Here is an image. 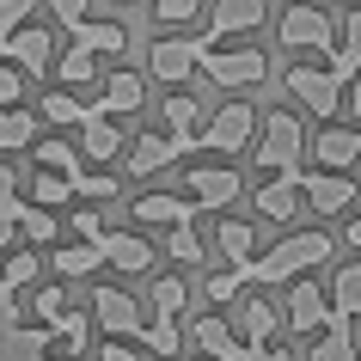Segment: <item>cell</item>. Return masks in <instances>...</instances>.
I'll list each match as a JSON object with an SVG mask.
<instances>
[{
	"mask_svg": "<svg viewBox=\"0 0 361 361\" xmlns=\"http://www.w3.org/2000/svg\"><path fill=\"white\" fill-rule=\"evenodd\" d=\"M331 251H337V239H331V233H288V239H276L269 251H257V257L245 264V282H264V288L300 282L306 269L331 264Z\"/></svg>",
	"mask_w": 361,
	"mask_h": 361,
	"instance_id": "obj_1",
	"label": "cell"
},
{
	"mask_svg": "<svg viewBox=\"0 0 361 361\" xmlns=\"http://www.w3.org/2000/svg\"><path fill=\"white\" fill-rule=\"evenodd\" d=\"M251 159L269 171V178H300L306 159V129L294 111H264L257 116V141H251Z\"/></svg>",
	"mask_w": 361,
	"mask_h": 361,
	"instance_id": "obj_2",
	"label": "cell"
},
{
	"mask_svg": "<svg viewBox=\"0 0 361 361\" xmlns=\"http://www.w3.org/2000/svg\"><path fill=\"white\" fill-rule=\"evenodd\" d=\"M276 37H282V49H294V56H319V61L337 56V19H331L324 6H306V0H294L282 19H276Z\"/></svg>",
	"mask_w": 361,
	"mask_h": 361,
	"instance_id": "obj_3",
	"label": "cell"
},
{
	"mask_svg": "<svg viewBox=\"0 0 361 361\" xmlns=\"http://www.w3.org/2000/svg\"><path fill=\"white\" fill-rule=\"evenodd\" d=\"M196 74H209L221 92H251V86H264L269 80V56L264 49H251V43H239V49H202V68Z\"/></svg>",
	"mask_w": 361,
	"mask_h": 361,
	"instance_id": "obj_4",
	"label": "cell"
},
{
	"mask_svg": "<svg viewBox=\"0 0 361 361\" xmlns=\"http://www.w3.org/2000/svg\"><path fill=\"white\" fill-rule=\"evenodd\" d=\"M202 49H209V43L190 37V31H166V37L147 43V74L159 80V86H171V92H184V80L202 68Z\"/></svg>",
	"mask_w": 361,
	"mask_h": 361,
	"instance_id": "obj_5",
	"label": "cell"
},
{
	"mask_svg": "<svg viewBox=\"0 0 361 361\" xmlns=\"http://www.w3.org/2000/svg\"><path fill=\"white\" fill-rule=\"evenodd\" d=\"M257 116H264V111H251L245 98H227V104L202 123V153H214V159L245 153L251 141H257Z\"/></svg>",
	"mask_w": 361,
	"mask_h": 361,
	"instance_id": "obj_6",
	"label": "cell"
},
{
	"mask_svg": "<svg viewBox=\"0 0 361 361\" xmlns=\"http://www.w3.org/2000/svg\"><path fill=\"white\" fill-rule=\"evenodd\" d=\"M239 166H214V159H202V166H184V196L196 202V214H227L233 202H239Z\"/></svg>",
	"mask_w": 361,
	"mask_h": 361,
	"instance_id": "obj_7",
	"label": "cell"
},
{
	"mask_svg": "<svg viewBox=\"0 0 361 361\" xmlns=\"http://www.w3.org/2000/svg\"><path fill=\"white\" fill-rule=\"evenodd\" d=\"M300 202L312 214H355L361 209V184L349 178V171H319V166H306L300 171Z\"/></svg>",
	"mask_w": 361,
	"mask_h": 361,
	"instance_id": "obj_8",
	"label": "cell"
},
{
	"mask_svg": "<svg viewBox=\"0 0 361 361\" xmlns=\"http://www.w3.org/2000/svg\"><path fill=\"white\" fill-rule=\"evenodd\" d=\"M282 80H288V92H294V104H306L312 116H337L343 111V80L324 61H294Z\"/></svg>",
	"mask_w": 361,
	"mask_h": 361,
	"instance_id": "obj_9",
	"label": "cell"
},
{
	"mask_svg": "<svg viewBox=\"0 0 361 361\" xmlns=\"http://www.w3.org/2000/svg\"><path fill=\"white\" fill-rule=\"evenodd\" d=\"M92 319L104 337H141V324H147V312H141V300H135L129 288H92Z\"/></svg>",
	"mask_w": 361,
	"mask_h": 361,
	"instance_id": "obj_10",
	"label": "cell"
},
{
	"mask_svg": "<svg viewBox=\"0 0 361 361\" xmlns=\"http://www.w3.org/2000/svg\"><path fill=\"white\" fill-rule=\"evenodd\" d=\"M227 312H233L227 324L239 331L245 349H264V343H276V331H282V312H276V300H264V294H239Z\"/></svg>",
	"mask_w": 361,
	"mask_h": 361,
	"instance_id": "obj_11",
	"label": "cell"
},
{
	"mask_svg": "<svg viewBox=\"0 0 361 361\" xmlns=\"http://www.w3.org/2000/svg\"><path fill=\"white\" fill-rule=\"evenodd\" d=\"M214 19H209V31H202V43H227V37H245V31H257V25L269 19V0H214L209 6Z\"/></svg>",
	"mask_w": 361,
	"mask_h": 361,
	"instance_id": "obj_12",
	"label": "cell"
},
{
	"mask_svg": "<svg viewBox=\"0 0 361 361\" xmlns=\"http://www.w3.org/2000/svg\"><path fill=\"white\" fill-rule=\"evenodd\" d=\"M324 312H331V300H324L319 282H288V300H282V324L288 331H300V337H319L324 331Z\"/></svg>",
	"mask_w": 361,
	"mask_h": 361,
	"instance_id": "obj_13",
	"label": "cell"
},
{
	"mask_svg": "<svg viewBox=\"0 0 361 361\" xmlns=\"http://www.w3.org/2000/svg\"><path fill=\"white\" fill-rule=\"evenodd\" d=\"M159 116H166V135L178 141V153H184V159H190V153H202V123H209V111H202L190 92H171L166 104H159Z\"/></svg>",
	"mask_w": 361,
	"mask_h": 361,
	"instance_id": "obj_14",
	"label": "cell"
},
{
	"mask_svg": "<svg viewBox=\"0 0 361 361\" xmlns=\"http://www.w3.org/2000/svg\"><path fill=\"white\" fill-rule=\"evenodd\" d=\"M306 147H312V159H319V171H349V166H361V129H349V123H324Z\"/></svg>",
	"mask_w": 361,
	"mask_h": 361,
	"instance_id": "obj_15",
	"label": "cell"
},
{
	"mask_svg": "<svg viewBox=\"0 0 361 361\" xmlns=\"http://www.w3.org/2000/svg\"><path fill=\"white\" fill-rule=\"evenodd\" d=\"M0 56H13V68H31V74H49L56 68V37L43 31V25H19L13 37H0Z\"/></svg>",
	"mask_w": 361,
	"mask_h": 361,
	"instance_id": "obj_16",
	"label": "cell"
},
{
	"mask_svg": "<svg viewBox=\"0 0 361 361\" xmlns=\"http://www.w3.org/2000/svg\"><path fill=\"white\" fill-rule=\"evenodd\" d=\"M251 214H264V221H276V227H288L294 214H306L300 178H264V184L251 190Z\"/></svg>",
	"mask_w": 361,
	"mask_h": 361,
	"instance_id": "obj_17",
	"label": "cell"
},
{
	"mask_svg": "<svg viewBox=\"0 0 361 361\" xmlns=\"http://www.w3.org/2000/svg\"><path fill=\"white\" fill-rule=\"evenodd\" d=\"M190 343L202 349V361H245V343H239V331H233L221 312H202V319L190 324Z\"/></svg>",
	"mask_w": 361,
	"mask_h": 361,
	"instance_id": "obj_18",
	"label": "cell"
},
{
	"mask_svg": "<svg viewBox=\"0 0 361 361\" xmlns=\"http://www.w3.org/2000/svg\"><path fill=\"white\" fill-rule=\"evenodd\" d=\"M129 214L141 227H184V221H196V202L178 196V190H147V196H135Z\"/></svg>",
	"mask_w": 361,
	"mask_h": 361,
	"instance_id": "obj_19",
	"label": "cell"
},
{
	"mask_svg": "<svg viewBox=\"0 0 361 361\" xmlns=\"http://www.w3.org/2000/svg\"><path fill=\"white\" fill-rule=\"evenodd\" d=\"M80 153H86L92 166H104V159L123 153V129H116V116H104L98 104H86V116H80Z\"/></svg>",
	"mask_w": 361,
	"mask_h": 361,
	"instance_id": "obj_20",
	"label": "cell"
},
{
	"mask_svg": "<svg viewBox=\"0 0 361 361\" xmlns=\"http://www.w3.org/2000/svg\"><path fill=\"white\" fill-rule=\"evenodd\" d=\"M98 257L111 269H123V276H147L153 269V245L141 233H104V239H98Z\"/></svg>",
	"mask_w": 361,
	"mask_h": 361,
	"instance_id": "obj_21",
	"label": "cell"
},
{
	"mask_svg": "<svg viewBox=\"0 0 361 361\" xmlns=\"http://www.w3.org/2000/svg\"><path fill=\"white\" fill-rule=\"evenodd\" d=\"M355 319H343V312H324V331L312 337V349H306V361H361V343L355 331H349Z\"/></svg>",
	"mask_w": 361,
	"mask_h": 361,
	"instance_id": "obj_22",
	"label": "cell"
},
{
	"mask_svg": "<svg viewBox=\"0 0 361 361\" xmlns=\"http://www.w3.org/2000/svg\"><path fill=\"white\" fill-rule=\"evenodd\" d=\"M141 104H147V80L129 74V68H116V74L104 80V98H98V111H104V116H135Z\"/></svg>",
	"mask_w": 361,
	"mask_h": 361,
	"instance_id": "obj_23",
	"label": "cell"
},
{
	"mask_svg": "<svg viewBox=\"0 0 361 361\" xmlns=\"http://www.w3.org/2000/svg\"><path fill=\"white\" fill-rule=\"evenodd\" d=\"M214 245H221L227 269H245L251 257H257V227H251V221H239V214H221V227H214Z\"/></svg>",
	"mask_w": 361,
	"mask_h": 361,
	"instance_id": "obj_24",
	"label": "cell"
},
{
	"mask_svg": "<svg viewBox=\"0 0 361 361\" xmlns=\"http://www.w3.org/2000/svg\"><path fill=\"white\" fill-rule=\"evenodd\" d=\"M74 49H86V56H123L129 49V31L116 19H80L74 25Z\"/></svg>",
	"mask_w": 361,
	"mask_h": 361,
	"instance_id": "obj_25",
	"label": "cell"
},
{
	"mask_svg": "<svg viewBox=\"0 0 361 361\" xmlns=\"http://www.w3.org/2000/svg\"><path fill=\"white\" fill-rule=\"evenodd\" d=\"M184 153H178V141L171 135H141L129 147V178H153V171H166V166H178Z\"/></svg>",
	"mask_w": 361,
	"mask_h": 361,
	"instance_id": "obj_26",
	"label": "cell"
},
{
	"mask_svg": "<svg viewBox=\"0 0 361 361\" xmlns=\"http://www.w3.org/2000/svg\"><path fill=\"white\" fill-rule=\"evenodd\" d=\"M331 74H337L343 86L361 74V6L337 19V56H331Z\"/></svg>",
	"mask_w": 361,
	"mask_h": 361,
	"instance_id": "obj_27",
	"label": "cell"
},
{
	"mask_svg": "<svg viewBox=\"0 0 361 361\" xmlns=\"http://www.w3.org/2000/svg\"><path fill=\"white\" fill-rule=\"evenodd\" d=\"M49 264H56V276H68V282H80V276H92L104 257H98V245H86V239H68V245L49 251Z\"/></svg>",
	"mask_w": 361,
	"mask_h": 361,
	"instance_id": "obj_28",
	"label": "cell"
},
{
	"mask_svg": "<svg viewBox=\"0 0 361 361\" xmlns=\"http://www.w3.org/2000/svg\"><path fill=\"white\" fill-rule=\"evenodd\" d=\"M331 312L361 319V264H337V276H331Z\"/></svg>",
	"mask_w": 361,
	"mask_h": 361,
	"instance_id": "obj_29",
	"label": "cell"
},
{
	"mask_svg": "<svg viewBox=\"0 0 361 361\" xmlns=\"http://www.w3.org/2000/svg\"><path fill=\"white\" fill-rule=\"evenodd\" d=\"M147 319H184V306H190V288H184V276H159L147 294Z\"/></svg>",
	"mask_w": 361,
	"mask_h": 361,
	"instance_id": "obj_30",
	"label": "cell"
},
{
	"mask_svg": "<svg viewBox=\"0 0 361 361\" xmlns=\"http://www.w3.org/2000/svg\"><path fill=\"white\" fill-rule=\"evenodd\" d=\"M19 147H37V116L31 111H0V153H19Z\"/></svg>",
	"mask_w": 361,
	"mask_h": 361,
	"instance_id": "obj_31",
	"label": "cell"
},
{
	"mask_svg": "<svg viewBox=\"0 0 361 361\" xmlns=\"http://www.w3.org/2000/svg\"><path fill=\"white\" fill-rule=\"evenodd\" d=\"M135 343H147V355H159V361H171L178 349H184V331H178V319H147L141 324V337Z\"/></svg>",
	"mask_w": 361,
	"mask_h": 361,
	"instance_id": "obj_32",
	"label": "cell"
},
{
	"mask_svg": "<svg viewBox=\"0 0 361 361\" xmlns=\"http://www.w3.org/2000/svg\"><path fill=\"white\" fill-rule=\"evenodd\" d=\"M74 202V184L61 171H31V209H68Z\"/></svg>",
	"mask_w": 361,
	"mask_h": 361,
	"instance_id": "obj_33",
	"label": "cell"
},
{
	"mask_svg": "<svg viewBox=\"0 0 361 361\" xmlns=\"http://www.w3.org/2000/svg\"><path fill=\"white\" fill-rule=\"evenodd\" d=\"M37 276H43V257H37V251H13V257L0 264V282H6V294L37 288Z\"/></svg>",
	"mask_w": 361,
	"mask_h": 361,
	"instance_id": "obj_34",
	"label": "cell"
},
{
	"mask_svg": "<svg viewBox=\"0 0 361 361\" xmlns=\"http://www.w3.org/2000/svg\"><path fill=\"white\" fill-rule=\"evenodd\" d=\"M37 116H43V123H56V129H80V116H86V104H80L74 92H43Z\"/></svg>",
	"mask_w": 361,
	"mask_h": 361,
	"instance_id": "obj_35",
	"label": "cell"
},
{
	"mask_svg": "<svg viewBox=\"0 0 361 361\" xmlns=\"http://www.w3.org/2000/svg\"><path fill=\"white\" fill-rule=\"evenodd\" d=\"M31 159H37V171H61L68 184H74V171H80V153L68 147V141H37V147H31Z\"/></svg>",
	"mask_w": 361,
	"mask_h": 361,
	"instance_id": "obj_36",
	"label": "cell"
},
{
	"mask_svg": "<svg viewBox=\"0 0 361 361\" xmlns=\"http://www.w3.org/2000/svg\"><path fill=\"white\" fill-rule=\"evenodd\" d=\"M19 233L31 239V251H37V245H56V239H61V221H56L49 209H31V202H25V214H19Z\"/></svg>",
	"mask_w": 361,
	"mask_h": 361,
	"instance_id": "obj_37",
	"label": "cell"
},
{
	"mask_svg": "<svg viewBox=\"0 0 361 361\" xmlns=\"http://www.w3.org/2000/svg\"><path fill=\"white\" fill-rule=\"evenodd\" d=\"M166 251H171V264H202V239H196V221H184V227H166Z\"/></svg>",
	"mask_w": 361,
	"mask_h": 361,
	"instance_id": "obj_38",
	"label": "cell"
},
{
	"mask_svg": "<svg viewBox=\"0 0 361 361\" xmlns=\"http://www.w3.org/2000/svg\"><path fill=\"white\" fill-rule=\"evenodd\" d=\"M202 294H209V306H233L245 294V269H214L209 282H202Z\"/></svg>",
	"mask_w": 361,
	"mask_h": 361,
	"instance_id": "obj_39",
	"label": "cell"
},
{
	"mask_svg": "<svg viewBox=\"0 0 361 361\" xmlns=\"http://www.w3.org/2000/svg\"><path fill=\"white\" fill-rule=\"evenodd\" d=\"M80 196H86V202H111V196H116V171H86V166H80L74 171V202H80Z\"/></svg>",
	"mask_w": 361,
	"mask_h": 361,
	"instance_id": "obj_40",
	"label": "cell"
},
{
	"mask_svg": "<svg viewBox=\"0 0 361 361\" xmlns=\"http://www.w3.org/2000/svg\"><path fill=\"white\" fill-rule=\"evenodd\" d=\"M56 74L68 80V86H92V80H98V56H86V49H68V56H56Z\"/></svg>",
	"mask_w": 361,
	"mask_h": 361,
	"instance_id": "obj_41",
	"label": "cell"
},
{
	"mask_svg": "<svg viewBox=\"0 0 361 361\" xmlns=\"http://www.w3.org/2000/svg\"><path fill=\"white\" fill-rule=\"evenodd\" d=\"M153 19L171 25V31H184L190 19H202V0H153Z\"/></svg>",
	"mask_w": 361,
	"mask_h": 361,
	"instance_id": "obj_42",
	"label": "cell"
},
{
	"mask_svg": "<svg viewBox=\"0 0 361 361\" xmlns=\"http://www.w3.org/2000/svg\"><path fill=\"white\" fill-rule=\"evenodd\" d=\"M31 306H37L43 324H56L61 312H68V288H31Z\"/></svg>",
	"mask_w": 361,
	"mask_h": 361,
	"instance_id": "obj_43",
	"label": "cell"
},
{
	"mask_svg": "<svg viewBox=\"0 0 361 361\" xmlns=\"http://www.w3.org/2000/svg\"><path fill=\"white\" fill-rule=\"evenodd\" d=\"M37 6H43V0H0V37H13L19 25H31Z\"/></svg>",
	"mask_w": 361,
	"mask_h": 361,
	"instance_id": "obj_44",
	"label": "cell"
},
{
	"mask_svg": "<svg viewBox=\"0 0 361 361\" xmlns=\"http://www.w3.org/2000/svg\"><path fill=\"white\" fill-rule=\"evenodd\" d=\"M104 233H111V227H104V214H98V209H74V239H86V245H98Z\"/></svg>",
	"mask_w": 361,
	"mask_h": 361,
	"instance_id": "obj_45",
	"label": "cell"
},
{
	"mask_svg": "<svg viewBox=\"0 0 361 361\" xmlns=\"http://www.w3.org/2000/svg\"><path fill=\"white\" fill-rule=\"evenodd\" d=\"M49 13H56V19L68 25V31H74L80 19H92V0H49Z\"/></svg>",
	"mask_w": 361,
	"mask_h": 361,
	"instance_id": "obj_46",
	"label": "cell"
},
{
	"mask_svg": "<svg viewBox=\"0 0 361 361\" xmlns=\"http://www.w3.org/2000/svg\"><path fill=\"white\" fill-rule=\"evenodd\" d=\"M19 98H25V74L19 68H0V111H13Z\"/></svg>",
	"mask_w": 361,
	"mask_h": 361,
	"instance_id": "obj_47",
	"label": "cell"
},
{
	"mask_svg": "<svg viewBox=\"0 0 361 361\" xmlns=\"http://www.w3.org/2000/svg\"><path fill=\"white\" fill-rule=\"evenodd\" d=\"M19 214H25V202H19V196H13V202L0 209V251H6L13 239H19Z\"/></svg>",
	"mask_w": 361,
	"mask_h": 361,
	"instance_id": "obj_48",
	"label": "cell"
},
{
	"mask_svg": "<svg viewBox=\"0 0 361 361\" xmlns=\"http://www.w3.org/2000/svg\"><path fill=\"white\" fill-rule=\"evenodd\" d=\"M98 361H141V355H135V343H129V337H104Z\"/></svg>",
	"mask_w": 361,
	"mask_h": 361,
	"instance_id": "obj_49",
	"label": "cell"
},
{
	"mask_svg": "<svg viewBox=\"0 0 361 361\" xmlns=\"http://www.w3.org/2000/svg\"><path fill=\"white\" fill-rule=\"evenodd\" d=\"M343 111H349V116H355V123H361V74L349 80V86H343Z\"/></svg>",
	"mask_w": 361,
	"mask_h": 361,
	"instance_id": "obj_50",
	"label": "cell"
},
{
	"mask_svg": "<svg viewBox=\"0 0 361 361\" xmlns=\"http://www.w3.org/2000/svg\"><path fill=\"white\" fill-rule=\"evenodd\" d=\"M13 196H19V171H13V166H0V209H6Z\"/></svg>",
	"mask_w": 361,
	"mask_h": 361,
	"instance_id": "obj_51",
	"label": "cell"
},
{
	"mask_svg": "<svg viewBox=\"0 0 361 361\" xmlns=\"http://www.w3.org/2000/svg\"><path fill=\"white\" fill-rule=\"evenodd\" d=\"M245 361H288V349H276V343H264V349H245Z\"/></svg>",
	"mask_w": 361,
	"mask_h": 361,
	"instance_id": "obj_52",
	"label": "cell"
},
{
	"mask_svg": "<svg viewBox=\"0 0 361 361\" xmlns=\"http://www.w3.org/2000/svg\"><path fill=\"white\" fill-rule=\"evenodd\" d=\"M343 239H349V251H361V209L349 214V233H343Z\"/></svg>",
	"mask_w": 361,
	"mask_h": 361,
	"instance_id": "obj_53",
	"label": "cell"
},
{
	"mask_svg": "<svg viewBox=\"0 0 361 361\" xmlns=\"http://www.w3.org/2000/svg\"><path fill=\"white\" fill-rule=\"evenodd\" d=\"M6 300H13V294H6V282H0V306H6Z\"/></svg>",
	"mask_w": 361,
	"mask_h": 361,
	"instance_id": "obj_54",
	"label": "cell"
},
{
	"mask_svg": "<svg viewBox=\"0 0 361 361\" xmlns=\"http://www.w3.org/2000/svg\"><path fill=\"white\" fill-rule=\"evenodd\" d=\"M116 6H129V0H116Z\"/></svg>",
	"mask_w": 361,
	"mask_h": 361,
	"instance_id": "obj_55",
	"label": "cell"
}]
</instances>
